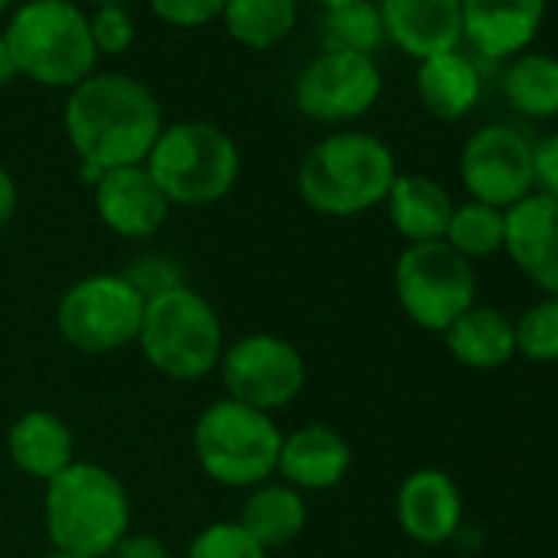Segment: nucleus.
<instances>
[{"instance_id": "1", "label": "nucleus", "mask_w": 558, "mask_h": 558, "mask_svg": "<svg viewBox=\"0 0 558 558\" xmlns=\"http://www.w3.org/2000/svg\"><path fill=\"white\" fill-rule=\"evenodd\" d=\"M63 125L80 165L116 171L145 165L165 129V112L145 83L122 73H93L70 89Z\"/></svg>"}, {"instance_id": "2", "label": "nucleus", "mask_w": 558, "mask_h": 558, "mask_svg": "<svg viewBox=\"0 0 558 558\" xmlns=\"http://www.w3.org/2000/svg\"><path fill=\"white\" fill-rule=\"evenodd\" d=\"M44 519L53 551L102 558L132 529V499L112 470L73 460L47 480Z\"/></svg>"}, {"instance_id": "3", "label": "nucleus", "mask_w": 558, "mask_h": 558, "mask_svg": "<svg viewBox=\"0 0 558 558\" xmlns=\"http://www.w3.org/2000/svg\"><path fill=\"white\" fill-rule=\"evenodd\" d=\"M398 178L391 148L372 132H336L300 165V197L326 217H355L385 204Z\"/></svg>"}, {"instance_id": "4", "label": "nucleus", "mask_w": 558, "mask_h": 558, "mask_svg": "<svg viewBox=\"0 0 558 558\" xmlns=\"http://www.w3.org/2000/svg\"><path fill=\"white\" fill-rule=\"evenodd\" d=\"M21 76L50 86L73 89L96 73V44L89 17L73 0H27L21 4L4 34Z\"/></svg>"}, {"instance_id": "5", "label": "nucleus", "mask_w": 558, "mask_h": 558, "mask_svg": "<svg viewBox=\"0 0 558 558\" xmlns=\"http://www.w3.org/2000/svg\"><path fill=\"white\" fill-rule=\"evenodd\" d=\"M145 168L168 204L207 207L233 191L240 178V148L214 122H174L161 129Z\"/></svg>"}, {"instance_id": "6", "label": "nucleus", "mask_w": 558, "mask_h": 558, "mask_svg": "<svg viewBox=\"0 0 558 558\" xmlns=\"http://www.w3.org/2000/svg\"><path fill=\"white\" fill-rule=\"evenodd\" d=\"M279 444L283 434L276 421L233 398L214 401L194 424V453L201 470L230 489L266 483L276 473Z\"/></svg>"}, {"instance_id": "7", "label": "nucleus", "mask_w": 558, "mask_h": 558, "mask_svg": "<svg viewBox=\"0 0 558 558\" xmlns=\"http://www.w3.org/2000/svg\"><path fill=\"white\" fill-rule=\"evenodd\" d=\"M138 345L155 372L174 381L207 378L223 355V329L214 306L181 287L145 303Z\"/></svg>"}, {"instance_id": "8", "label": "nucleus", "mask_w": 558, "mask_h": 558, "mask_svg": "<svg viewBox=\"0 0 558 558\" xmlns=\"http://www.w3.org/2000/svg\"><path fill=\"white\" fill-rule=\"evenodd\" d=\"M395 293L414 326L444 336L473 306L476 272L447 240L408 243L395 263Z\"/></svg>"}, {"instance_id": "9", "label": "nucleus", "mask_w": 558, "mask_h": 558, "mask_svg": "<svg viewBox=\"0 0 558 558\" xmlns=\"http://www.w3.org/2000/svg\"><path fill=\"white\" fill-rule=\"evenodd\" d=\"M145 300L122 272H96L73 283L57 306L60 336L86 355H109L138 342Z\"/></svg>"}, {"instance_id": "10", "label": "nucleus", "mask_w": 558, "mask_h": 558, "mask_svg": "<svg viewBox=\"0 0 558 558\" xmlns=\"http://www.w3.org/2000/svg\"><path fill=\"white\" fill-rule=\"evenodd\" d=\"M220 378L227 398L269 414L300 398L306 385V362L293 342L256 332L223 349Z\"/></svg>"}, {"instance_id": "11", "label": "nucleus", "mask_w": 558, "mask_h": 558, "mask_svg": "<svg viewBox=\"0 0 558 558\" xmlns=\"http://www.w3.org/2000/svg\"><path fill=\"white\" fill-rule=\"evenodd\" d=\"M385 80L375 57L323 50L310 60L293 86L296 109L323 125H342L362 119L381 99Z\"/></svg>"}, {"instance_id": "12", "label": "nucleus", "mask_w": 558, "mask_h": 558, "mask_svg": "<svg viewBox=\"0 0 558 558\" xmlns=\"http://www.w3.org/2000/svg\"><path fill=\"white\" fill-rule=\"evenodd\" d=\"M460 181L470 201L509 210L535 191V145L512 125H483L460 151Z\"/></svg>"}, {"instance_id": "13", "label": "nucleus", "mask_w": 558, "mask_h": 558, "mask_svg": "<svg viewBox=\"0 0 558 558\" xmlns=\"http://www.w3.org/2000/svg\"><path fill=\"white\" fill-rule=\"evenodd\" d=\"M548 0H460L463 40L489 63H509L525 53L542 24Z\"/></svg>"}, {"instance_id": "14", "label": "nucleus", "mask_w": 558, "mask_h": 558, "mask_svg": "<svg viewBox=\"0 0 558 558\" xmlns=\"http://www.w3.org/2000/svg\"><path fill=\"white\" fill-rule=\"evenodd\" d=\"M502 250L525 279L558 296V201L532 191L506 210Z\"/></svg>"}, {"instance_id": "15", "label": "nucleus", "mask_w": 558, "mask_h": 558, "mask_svg": "<svg viewBox=\"0 0 558 558\" xmlns=\"http://www.w3.org/2000/svg\"><path fill=\"white\" fill-rule=\"evenodd\" d=\"M385 40L411 60H430L463 44L460 0H381Z\"/></svg>"}, {"instance_id": "16", "label": "nucleus", "mask_w": 558, "mask_h": 558, "mask_svg": "<svg viewBox=\"0 0 558 558\" xmlns=\"http://www.w3.org/2000/svg\"><path fill=\"white\" fill-rule=\"evenodd\" d=\"M93 201L99 220L112 233L129 240L158 233L171 210L168 197L161 194V187L155 184L145 165L106 171L93 187Z\"/></svg>"}, {"instance_id": "17", "label": "nucleus", "mask_w": 558, "mask_h": 558, "mask_svg": "<svg viewBox=\"0 0 558 558\" xmlns=\"http://www.w3.org/2000/svg\"><path fill=\"white\" fill-rule=\"evenodd\" d=\"M398 522L421 545H444L460 532L463 496L450 473L424 466L404 476L398 489Z\"/></svg>"}, {"instance_id": "18", "label": "nucleus", "mask_w": 558, "mask_h": 558, "mask_svg": "<svg viewBox=\"0 0 558 558\" xmlns=\"http://www.w3.org/2000/svg\"><path fill=\"white\" fill-rule=\"evenodd\" d=\"M352 466V447L332 424H303L283 434L276 473L293 489H332Z\"/></svg>"}, {"instance_id": "19", "label": "nucleus", "mask_w": 558, "mask_h": 558, "mask_svg": "<svg viewBox=\"0 0 558 558\" xmlns=\"http://www.w3.org/2000/svg\"><path fill=\"white\" fill-rule=\"evenodd\" d=\"M414 83H417V96L424 109L440 122L466 119L483 96V76L463 50L421 60Z\"/></svg>"}, {"instance_id": "20", "label": "nucleus", "mask_w": 558, "mask_h": 558, "mask_svg": "<svg viewBox=\"0 0 558 558\" xmlns=\"http://www.w3.org/2000/svg\"><path fill=\"white\" fill-rule=\"evenodd\" d=\"M388 217L408 243L444 240L453 214V201L444 184L427 174H398L388 197Z\"/></svg>"}, {"instance_id": "21", "label": "nucleus", "mask_w": 558, "mask_h": 558, "mask_svg": "<svg viewBox=\"0 0 558 558\" xmlns=\"http://www.w3.org/2000/svg\"><path fill=\"white\" fill-rule=\"evenodd\" d=\"M8 450L21 473L47 483L73 463L76 440L66 421L53 411H27L14 421L8 434Z\"/></svg>"}, {"instance_id": "22", "label": "nucleus", "mask_w": 558, "mask_h": 558, "mask_svg": "<svg viewBox=\"0 0 558 558\" xmlns=\"http://www.w3.org/2000/svg\"><path fill=\"white\" fill-rule=\"evenodd\" d=\"M447 349L450 355L476 372H493L502 368L515 355V326L506 313L493 306H470L447 332Z\"/></svg>"}, {"instance_id": "23", "label": "nucleus", "mask_w": 558, "mask_h": 558, "mask_svg": "<svg viewBox=\"0 0 558 558\" xmlns=\"http://www.w3.org/2000/svg\"><path fill=\"white\" fill-rule=\"evenodd\" d=\"M236 525L266 551L283 548L306 529V499L287 483H259L246 496Z\"/></svg>"}, {"instance_id": "24", "label": "nucleus", "mask_w": 558, "mask_h": 558, "mask_svg": "<svg viewBox=\"0 0 558 558\" xmlns=\"http://www.w3.org/2000/svg\"><path fill=\"white\" fill-rule=\"evenodd\" d=\"M220 21L240 47L272 50L293 34L300 0H223Z\"/></svg>"}, {"instance_id": "25", "label": "nucleus", "mask_w": 558, "mask_h": 558, "mask_svg": "<svg viewBox=\"0 0 558 558\" xmlns=\"http://www.w3.org/2000/svg\"><path fill=\"white\" fill-rule=\"evenodd\" d=\"M506 102L525 119H555L558 116V57L525 50L506 63L502 73Z\"/></svg>"}, {"instance_id": "26", "label": "nucleus", "mask_w": 558, "mask_h": 558, "mask_svg": "<svg viewBox=\"0 0 558 558\" xmlns=\"http://www.w3.org/2000/svg\"><path fill=\"white\" fill-rule=\"evenodd\" d=\"M323 44H326V50L375 57L388 44L378 4H372V0H355V4L326 11V17H323Z\"/></svg>"}, {"instance_id": "27", "label": "nucleus", "mask_w": 558, "mask_h": 558, "mask_svg": "<svg viewBox=\"0 0 558 558\" xmlns=\"http://www.w3.org/2000/svg\"><path fill=\"white\" fill-rule=\"evenodd\" d=\"M444 240L466 259L493 256L502 250V240H506V210L480 204V201L457 204Z\"/></svg>"}, {"instance_id": "28", "label": "nucleus", "mask_w": 558, "mask_h": 558, "mask_svg": "<svg viewBox=\"0 0 558 558\" xmlns=\"http://www.w3.org/2000/svg\"><path fill=\"white\" fill-rule=\"evenodd\" d=\"M515 352L529 362H558V296L529 306L515 323Z\"/></svg>"}, {"instance_id": "29", "label": "nucleus", "mask_w": 558, "mask_h": 558, "mask_svg": "<svg viewBox=\"0 0 558 558\" xmlns=\"http://www.w3.org/2000/svg\"><path fill=\"white\" fill-rule=\"evenodd\" d=\"M187 558H269V551L256 545L236 522H210L191 538Z\"/></svg>"}, {"instance_id": "30", "label": "nucleus", "mask_w": 558, "mask_h": 558, "mask_svg": "<svg viewBox=\"0 0 558 558\" xmlns=\"http://www.w3.org/2000/svg\"><path fill=\"white\" fill-rule=\"evenodd\" d=\"M122 276L138 290V296H142L145 303H148V300H158V296H165V293H174V290H181V287H187V283H184V272H181V266H178V259H171V256H165V253H145V256H138V259H132L129 269H125Z\"/></svg>"}, {"instance_id": "31", "label": "nucleus", "mask_w": 558, "mask_h": 558, "mask_svg": "<svg viewBox=\"0 0 558 558\" xmlns=\"http://www.w3.org/2000/svg\"><path fill=\"white\" fill-rule=\"evenodd\" d=\"M89 34L99 57H119L135 44V24L125 8H96L89 17Z\"/></svg>"}, {"instance_id": "32", "label": "nucleus", "mask_w": 558, "mask_h": 558, "mask_svg": "<svg viewBox=\"0 0 558 558\" xmlns=\"http://www.w3.org/2000/svg\"><path fill=\"white\" fill-rule=\"evenodd\" d=\"M151 14L178 31H194V27H207L210 21L220 17L223 0H148Z\"/></svg>"}, {"instance_id": "33", "label": "nucleus", "mask_w": 558, "mask_h": 558, "mask_svg": "<svg viewBox=\"0 0 558 558\" xmlns=\"http://www.w3.org/2000/svg\"><path fill=\"white\" fill-rule=\"evenodd\" d=\"M102 558H171L168 545L151 532H125Z\"/></svg>"}, {"instance_id": "34", "label": "nucleus", "mask_w": 558, "mask_h": 558, "mask_svg": "<svg viewBox=\"0 0 558 558\" xmlns=\"http://www.w3.org/2000/svg\"><path fill=\"white\" fill-rule=\"evenodd\" d=\"M535 191L558 201V132L535 145Z\"/></svg>"}, {"instance_id": "35", "label": "nucleus", "mask_w": 558, "mask_h": 558, "mask_svg": "<svg viewBox=\"0 0 558 558\" xmlns=\"http://www.w3.org/2000/svg\"><path fill=\"white\" fill-rule=\"evenodd\" d=\"M14 210H17V184H14L11 171L0 165V230L11 223Z\"/></svg>"}, {"instance_id": "36", "label": "nucleus", "mask_w": 558, "mask_h": 558, "mask_svg": "<svg viewBox=\"0 0 558 558\" xmlns=\"http://www.w3.org/2000/svg\"><path fill=\"white\" fill-rule=\"evenodd\" d=\"M17 76H21V70H17V63H14V53H11L8 40L0 37V89L11 86Z\"/></svg>"}, {"instance_id": "37", "label": "nucleus", "mask_w": 558, "mask_h": 558, "mask_svg": "<svg viewBox=\"0 0 558 558\" xmlns=\"http://www.w3.org/2000/svg\"><path fill=\"white\" fill-rule=\"evenodd\" d=\"M323 11H336V8H345V4H355V0H313Z\"/></svg>"}, {"instance_id": "38", "label": "nucleus", "mask_w": 558, "mask_h": 558, "mask_svg": "<svg viewBox=\"0 0 558 558\" xmlns=\"http://www.w3.org/2000/svg\"><path fill=\"white\" fill-rule=\"evenodd\" d=\"M89 4H96V8H125L129 0H89Z\"/></svg>"}, {"instance_id": "39", "label": "nucleus", "mask_w": 558, "mask_h": 558, "mask_svg": "<svg viewBox=\"0 0 558 558\" xmlns=\"http://www.w3.org/2000/svg\"><path fill=\"white\" fill-rule=\"evenodd\" d=\"M44 558H80V555H66V551H53V555H44Z\"/></svg>"}, {"instance_id": "40", "label": "nucleus", "mask_w": 558, "mask_h": 558, "mask_svg": "<svg viewBox=\"0 0 558 558\" xmlns=\"http://www.w3.org/2000/svg\"><path fill=\"white\" fill-rule=\"evenodd\" d=\"M11 4H14V0H0V14H4V11H8Z\"/></svg>"}]
</instances>
